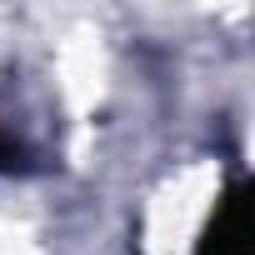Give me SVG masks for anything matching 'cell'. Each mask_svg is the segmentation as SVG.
Returning <instances> with one entry per match:
<instances>
[{
  "label": "cell",
  "mask_w": 255,
  "mask_h": 255,
  "mask_svg": "<svg viewBox=\"0 0 255 255\" xmlns=\"http://www.w3.org/2000/svg\"><path fill=\"white\" fill-rule=\"evenodd\" d=\"M25 165H30L25 145H20L15 135H5V130H0V175H10V170H25Z\"/></svg>",
  "instance_id": "2"
},
{
  "label": "cell",
  "mask_w": 255,
  "mask_h": 255,
  "mask_svg": "<svg viewBox=\"0 0 255 255\" xmlns=\"http://www.w3.org/2000/svg\"><path fill=\"white\" fill-rule=\"evenodd\" d=\"M195 255H255V245H250V185L245 180H235L215 200V215H210Z\"/></svg>",
  "instance_id": "1"
}]
</instances>
